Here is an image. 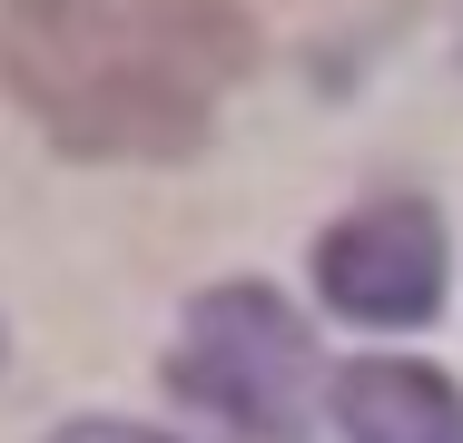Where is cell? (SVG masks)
<instances>
[{
    "instance_id": "obj_5",
    "label": "cell",
    "mask_w": 463,
    "mask_h": 443,
    "mask_svg": "<svg viewBox=\"0 0 463 443\" xmlns=\"http://www.w3.org/2000/svg\"><path fill=\"white\" fill-rule=\"evenodd\" d=\"M40 443H178V434H158V424H128V414H70V424H50Z\"/></svg>"
},
{
    "instance_id": "obj_2",
    "label": "cell",
    "mask_w": 463,
    "mask_h": 443,
    "mask_svg": "<svg viewBox=\"0 0 463 443\" xmlns=\"http://www.w3.org/2000/svg\"><path fill=\"white\" fill-rule=\"evenodd\" d=\"M168 384L197 414H217L237 443H306L316 404V335L277 286L227 276L207 286L168 335Z\"/></svg>"
},
{
    "instance_id": "obj_4",
    "label": "cell",
    "mask_w": 463,
    "mask_h": 443,
    "mask_svg": "<svg viewBox=\"0 0 463 443\" xmlns=\"http://www.w3.org/2000/svg\"><path fill=\"white\" fill-rule=\"evenodd\" d=\"M335 434L345 443H463V384L404 354H365L335 374Z\"/></svg>"
},
{
    "instance_id": "obj_1",
    "label": "cell",
    "mask_w": 463,
    "mask_h": 443,
    "mask_svg": "<svg viewBox=\"0 0 463 443\" xmlns=\"http://www.w3.org/2000/svg\"><path fill=\"white\" fill-rule=\"evenodd\" d=\"M247 70L257 20L237 0H0V89L60 158H197Z\"/></svg>"
},
{
    "instance_id": "obj_3",
    "label": "cell",
    "mask_w": 463,
    "mask_h": 443,
    "mask_svg": "<svg viewBox=\"0 0 463 443\" xmlns=\"http://www.w3.org/2000/svg\"><path fill=\"white\" fill-rule=\"evenodd\" d=\"M444 217L424 197H374L316 237V296L355 325H424L444 306Z\"/></svg>"
}]
</instances>
